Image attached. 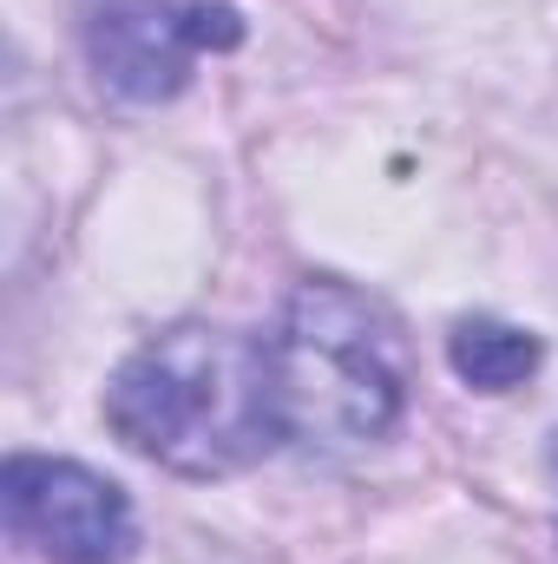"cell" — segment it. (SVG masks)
<instances>
[{
	"mask_svg": "<svg viewBox=\"0 0 558 564\" xmlns=\"http://www.w3.org/2000/svg\"><path fill=\"white\" fill-rule=\"evenodd\" d=\"M282 440L309 453H355L388 440L408 414L415 355L401 322L335 276H309L270 335Z\"/></svg>",
	"mask_w": 558,
	"mask_h": 564,
	"instance_id": "7a4b0ae2",
	"label": "cell"
},
{
	"mask_svg": "<svg viewBox=\"0 0 558 564\" xmlns=\"http://www.w3.org/2000/svg\"><path fill=\"white\" fill-rule=\"evenodd\" d=\"M539 335H526V328H513V322H493V315H473V322H460L453 335H447V361H453V375L466 381V388H480V394H506V388H519L533 368H539Z\"/></svg>",
	"mask_w": 558,
	"mask_h": 564,
	"instance_id": "5b68a950",
	"label": "cell"
},
{
	"mask_svg": "<svg viewBox=\"0 0 558 564\" xmlns=\"http://www.w3.org/2000/svg\"><path fill=\"white\" fill-rule=\"evenodd\" d=\"M106 426L164 473L230 479L282 446L270 341L178 322L119 361L106 381Z\"/></svg>",
	"mask_w": 558,
	"mask_h": 564,
	"instance_id": "6da1fadb",
	"label": "cell"
},
{
	"mask_svg": "<svg viewBox=\"0 0 558 564\" xmlns=\"http://www.w3.org/2000/svg\"><path fill=\"white\" fill-rule=\"evenodd\" d=\"M0 506L7 532L46 564H126L139 552L132 499L79 459L13 453L0 473Z\"/></svg>",
	"mask_w": 558,
	"mask_h": 564,
	"instance_id": "277c9868",
	"label": "cell"
},
{
	"mask_svg": "<svg viewBox=\"0 0 558 564\" xmlns=\"http://www.w3.org/2000/svg\"><path fill=\"white\" fill-rule=\"evenodd\" d=\"M86 59L99 86L132 106H164L191 86L204 53L244 40V13L224 0H86Z\"/></svg>",
	"mask_w": 558,
	"mask_h": 564,
	"instance_id": "3957f363",
	"label": "cell"
}]
</instances>
